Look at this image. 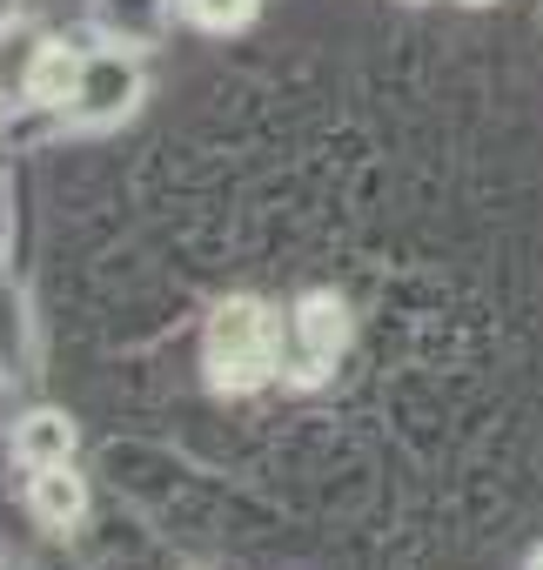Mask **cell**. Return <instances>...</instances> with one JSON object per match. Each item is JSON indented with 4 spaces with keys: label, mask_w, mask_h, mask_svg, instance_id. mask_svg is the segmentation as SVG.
Here are the masks:
<instances>
[{
    "label": "cell",
    "mask_w": 543,
    "mask_h": 570,
    "mask_svg": "<svg viewBox=\"0 0 543 570\" xmlns=\"http://www.w3.org/2000/svg\"><path fill=\"white\" fill-rule=\"evenodd\" d=\"M181 14L195 28H208V35H228V28H241L255 14V0H181Z\"/></svg>",
    "instance_id": "52a82bcc"
},
{
    "label": "cell",
    "mask_w": 543,
    "mask_h": 570,
    "mask_svg": "<svg viewBox=\"0 0 543 570\" xmlns=\"http://www.w3.org/2000/svg\"><path fill=\"white\" fill-rule=\"evenodd\" d=\"M81 68H88L81 48H68V41H41L34 61H28V101H34V108H75Z\"/></svg>",
    "instance_id": "277c9868"
},
{
    "label": "cell",
    "mask_w": 543,
    "mask_h": 570,
    "mask_svg": "<svg viewBox=\"0 0 543 570\" xmlns=\"http://www.w3.org/2000/svg\"><path fill=\"white\" fill-rule=\"evenodd\" d=\"M470 8H483V0H470Z\"/></svg>",
    "instance_id": "9c48e42d"
},
{
    "label": "cell",
    "mask_w": 543,
    "mask_h": 570,
    "mask_svg": "<svg viewBox=\"0 0 543 570\" xmlns=\"http://www.w3.org/2000/svg\"><path fill=\"white\" fill-rule=\"evenodd\" d=\"M530 570H543V557H536V563H530Z\"/></svg>",
    "instance_id": "ba28073f"
},
{
    "label": "cell",
    "mask_w": 543,
    "mask_h": 570,
    "mask_svg": "<svg viewBox=\"0 0 543 570\" xmlns=\"http://www.w3.org/2000/svg\"><path fill=\"white\" fill-rule=\"evenodd\" d=\"M283 343H289V330L276 323V309L255 303V296H228V303L208 316V336H201L208 383L228 390V396L261 390L268 376L283 370Z\"/></svg>",
    "instance_id": "6da1fadb"
},
{
    "label": "cell",
    "mask_w": 543,
    "mask_h": 570,
    "mask_svg": "<svg viewBox=\"0 0 543 570\" xmlns=\"http://www.w3.org/2000/svg\"><path fill=\"white\" fill-rule=\"evenodd\" d=\"M28 510H34L48 530H68V523H81V510H88V483L75 476V463L28 470Z\"/></svg>",
    "instance_id": "5b68a950"
},
{
    "label": "cell",
    "mask_w": 543,
    "mask_h": 570,
    "mask_svg": "<svg viewBox=\"0 0 543 570\" xmlns=\"http://www.w3.org/2000/svg\"><path fill=\"white\" fill-rule=\"evenodd\" d=\"M349 350V309L336 296H303L296 316H289V343H283V363L296 376H323L336 370V356Z\"/></svg>",
    "instance_id": "3957f363"
},
{
    "label": "cell",
    "mask_w": 543,
    "mask_h": 570,
    "mask_svg": "<svg viewBox=\"0 0 543 570\" xmlns=\"http://www.w3.org/2000/svg\"><path fill=\"white\" fill-rule=\"evenodd\" d=\"M135 101H141V61L135 55H121V48H101V55H88V68H81V88H75V121L81 128H108V121H121V115H135Z\"/></svg>",
    "instance_id": "7a4b0ae2"
},
{
    "label": "cell",
    "mask_w": 543,
    "mask_h": 570,
    "mask_svg": "<svg viewBox=\"0 0 543 570\" xmlns=\"http://www.w3.org/2000/svg\"><path fill=\"white\" fill-rule=\"evenodd\" d=\"M14 456L28 470H55V463H75V423L61 410H34L14 423Z\"/></svg>",
    "instance_id": "8992f818"
}]
</instances>
